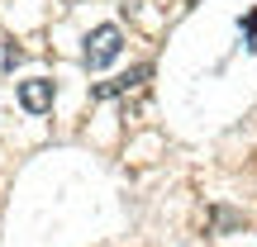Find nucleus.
I'll use <instances>...</instances> for the list:
<instances>
[{
  "instance_id": "nucleus-1",
  "label": "nucleus",
  "mask_w": 257,
  "mask_h": 247,
  "mask_svg": "<svg viewBox=\"0 0 257 247\" xmlns=\"http://www.w3.org/2000/svg\"><path fill=\"white\" fill-rule=\"evenodd\" d=\"M119 48H124L119 24H95L91 34H86V53H81V62L91 67V72H100V67H110L114 57H119Z\"/></svg>"
},
{
  "instance_id": "nucleus-2",
  "label": "nucleus",
  "mask_w": 257,
  "mask_h": 247,
  "mask_svg": "<svg viewBox=\"0 0 257 247\" xmlns=\"http://www.w3.org/2000/svg\"><path fill=\"white\" fill-rule=\"evenodd\" d=\"M53 81H43V76H34V81H19V105H24L29 114H48L53 110Z\"/></svg>"
},
{
  "instance_id": "nucleus-3",
  "label": "nucleus",
  "mask_w": 257,
  "mask_h": 247,
  "mask_svg": "<svg viewBox=\"0 0 257 247\" xmlns=\"http://www.w3.org/2000/svg\"><path fill=\"white\" fill-rule=\"evenodd\" d=\"M148 76H153V67H134V72H124V76H114V81H100V86H95V100H110V95H124V91H134V86H143L148 81Z\"/></svg>"
}]
</instances>
